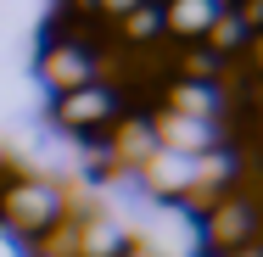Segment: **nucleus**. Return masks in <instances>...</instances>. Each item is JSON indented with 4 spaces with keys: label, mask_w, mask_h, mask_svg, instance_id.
Masks as SVG:
<instances>
[{
    "label": "nucleus",
    "mask_w": 263,
    "mask_h": 257,
    "mask_svg": "<svg viewBox=\"0 0 263 257\" xmlns=\"http://www.w3.org/2000/svg\"><path fill=\"white\" fill-rule=\"evenodd\" d=\"M40 73L51 78L62 95H73V90H84V84H90V56L79 51V45L51 39V45H45V56H40Z\"/></svg>",
    "instance_id": "423d86ee"
},
{
    "label": "nucleus",
    "mask_w": 263,
    "mask_h": 257,
    "mask_svg": "<svg viewBox=\"0 0 263 257\" xmlns=\"http://www.w3.org/2000/svg\"><path fill=\"white\" fill-rule=\"evenodd\" d=\"M67 212V202H62V190L56 185H45V179H28V173H17L6 190H0V218L17 229V235H45L56 218Z\"/></svg>",
    "instance_id": "f257e3e1"
},
{
    "label": "nucleus",
    "mask_w": 263,
    "mask_h": 257,
    "mask_svg": "<svg viewBox=\"0 0 263 257\" xmlns=\"http://www.w3.org/2000/svg\"><path fill=\"white\" fill-rule=\"evenodd\" d=\"M224 257H263V246H241V252H224Z\"/></svg>",
    "instance_id": "1a4fd4ad"
},
{
    "label": "nucleus",
    "mask_w": 263,
    "mask_h": 257,
    "mask_svg": "<svg viewBox=\"0 0 263 257\" xmlns=\"http://www.w3.org/2000/svg\"><path fill=\"white\" fill-rule=\"evenodd\" d=\"M123 106H118V95L112 90H101V84H84V90H73V95H62L56 101V117H62V129H73V134H101L106 123L118 117Z\"/></svg>",
    "instance_id": "7ed1b4c3"
},
{
    "label": "nucleus",
    "mask_w": 263,
    "mask_h": 257,
    "mask_svg": "<svg viewBox=\"0 0 263 257\" xmlns=\"http://www.w3.org/2000/svg\"><path fill=\"white\" fill-rule=\"evenodd\" d=\"M208 246H213V257L258 246V202H247V196H235V190L224 185L218 202L208 207Z\"/></svg>",
    "instance_id": "f03ea898"
},
{
    "label": "nucleus",
    "mask_w": 263,
    "mask_h": 257,
    "mask_svg": "<svg viewBox=\"0 0 263 257\" xmlns=\"http://www.w3.org/2000/svg\"><path fill=\"white\" fill-rule=\"evenodd\" d=\"M112 28H118V39L135 51V45H152L162 39V6L157 0H140V6H129L123 17H112Z\"/></svg>",
    "instance_id": "0eeeda50"
},
{
    "label": "nucleus",
    "mask_w": 263,
    "mask_h": 257,
    "mask_svg": "<svg viewBox=\"0 0 263 257\" xmlns=\"http://www.w3.org/2000/svg\"><path fill=\"white\" fill-rule=\"evenodd\" d=\"M213 23H218V6L213 0H162V39H174V45L208 39Z\"/></svg>",
    "instance_id": "20e7f679"
},
{
    "label": "nucleus",
    "mask_w": 263,
    "mask_h": 257,
    "mask_svg": "<svg viewBox=\"0 0 263 257\" xmlns=\"http://www.w3.org/2000/svg\"><path fill=\"white\" fill-rule=\"evenodd\" d=\"M213 6H218V11H230V6H235V0H213Z\"/></svg>",
    "instance_id": "9d476101"
},
{
    "label": "nucleus",
    "mask_w": 263,
    "mask_h": 257,
    "mask_svg": "<svg viewBox=\"0 0 263 257\" xmlns=\"http://www.w3.org/2000/svg\"><path fill=\"white\" fill-rule=\"evenodd\" d=\"M202 168H208V156L157 151L152 162H146V179H152V190H162V196H179V190H191V185L202 179Z\"/></svg>",
    "instance_id": "39448f33"
},
{
    "label": "nucleus",
    "mask_w": 263,
    "mask_h": 257,
    "mask_svg": "<svg viewBox=\"0 0 263 257\" xmlns=\"http://www.w3.org/2000/svg\"><path fill=\"white\" fill-rule=\"evenodd\" d=\"M118 252H123L118 224H106V218H96V212H84V218H79V246H73V257H118Z\"/></svg>",
    "instance_id": "6e6552de"
}]
</instances>
